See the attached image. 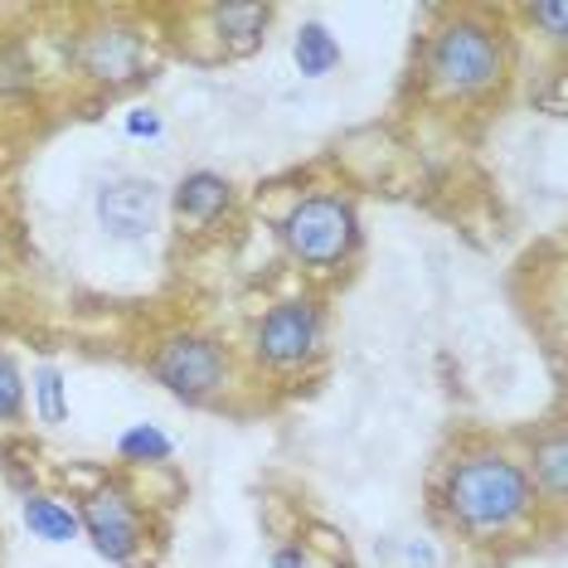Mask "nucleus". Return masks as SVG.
Listing matches in <instances>:
<instances>
[{
    "mask_svg": "<svg viewBox=\"0 0 568 568\" xmlns=\"http://www.w3.org/2000/svg\"><path fill=\"white\" fill-rule=\"evenodd\" d=\"M20 515H24V525H30V535L44 539V545H69V539H79V515L49 496H24Z\"/></svg>",
    "mask_w": 568,
    "mask_h": 568,
    "instance_id": "obj_10",
    "label": "nucleus"
},
{
    "mask_svg": "<svg viewBox=\"0 0 568 568\" xmlns=\"http://www.w3.org/2000/svg\"><path fill=\"white\" fill-rule=\"evenodd\" d=\"M24 413V379L16 369V359L0 351V423H16Z\"/></svg>",
    "mask_w": 568,
    "mask_h": 568,
    "instance_id": "obj_17",
    "label": "nucleus"
},
{
    "mask_svg": "<svg viewBox=\"0 0 568 568\" xmlns=\"http://www.w3.org/2000/svg\"><path fill=\"white\" fill-rule=\"evenodd\" d=\"M321 341V312L316 302H277L273 312L257 321V335H253V351L263 365L273 369H292L302 359H312Z\"/></svg>",
    "mask_w": 568,
    "mask_h": 568,
    "instance_id": "obj_6",
    "label": "nucleus"
},
{
    "mask_svg": "<svg viewBox=\"0 0 568 568\" xmlns=\"http://www.w3.org/2000/svg\"><path fill=\"white\" fill-rule=\"evenodd\" d=\"M292 59H296V73L302 79H326V73L341 63V44H335V34L326 24H302L292 40Z\"/></svg>",
    "mask_w": 568,
    "mask_h": 568,
    "instance_id": "obj_11",
    "label": "nucleus"
},
{
    "mask_svg": "<svg viewBox=\"0 0 568 568\" xmlns=\"http://www.w3.org/2000/svg\"><path fill=\"white\" fill-rule=\"evenodd\" d=\"M564 481H568V447H564V437L554 433L535 447V481L529 486H545L549 500H564Z\"/></svg>",
    "mask_w": 568,
    "mask_h": 568,
    "instance_id": "obj_13",
    "label": "nucleus"
},
{
    "mask_svg": "<svg viewBox=\"0 0 568 568\" xmlns=\"http://www.w3.org/2000/svg\"><path fill=\"white\" fill-rule=\"evenodd\" d=\"M273 568H312V554H306L302 545H282L273 554Z\"/></svg>",
    "mask_w": 568,
    "mask_h": 568,
    "instance_id": "obj_20",
    "label": "nucleus"
},
{
    "mask_svg": "<svg viewBox=\"0 0 568 568\" xmlns=\"http://www.w3.org/2000/svg\"><path fill=\"white\" fill-rule=\"evenodd\" d=\"M151 374H156V379L175 398H185V404H200V398H210L219 384H224L229 355H224V345L210 341V335L180 331V335H171V341L156 345V355H151Z\"/></svg>",
    "mask_w": 568,
    "mask_h": 568,
    "instance_id": "obj_4",
    "label": "nucleus"
},
{
    "mask_svg": "<svg viewBox=\"0 0 568 568\" xmlns=\"http://www.w3.org/2000/svg\"><path fill=\"white\" fill-rule=\"evenodd\" d=\"M229 200H234V190L214 171H190L175 185V214L190 219V224H214V219L229 210Z\"/></svg>",
    "mask_w": 568,
    "mask_h": 568,
    "instance_id": "obj_9",
    "label": "nucleus"
},
{
    "mask_svg": "<svg viewBox=\"0 0 568 568\" xmlns=\"http://www.w3.org/2000/svg\"><path fill=\"white\" fill-rule=\"evenodd\" d=\"M122 132L136 136V141H156V136H161V112L132 108V112H126V122H122Z\"/></svg>",
    "mask_w": 568,
    "mask_h": 568,
    "instance_id": "obj_18",
    "label": "nucleus"
},
{
    "mask_svg": "<svg viewBox=\"0 0 568 568\" xmlns=\"http://www.w3.org/2000/svg\"><path fill=\"white\" fill-rule=\"evenodd\" d=\"M161 185L146 175H122V180H108L98 190V224L108 229L112 239H146L151 229L161 224Z\"/></svg>",
    "mask_w": 568,
    "mask_h": 568,
    "instance_id": "obj_7",
    "label": "nucleus"
},
{
    "mask_svg": "<svg viewBox=\"0 0 568 568\" xmlns=\"http://www.w3.org/2000/svg\"><path fill=\"white\" fill-rule=\"evenodd\" d=\"M443 500L447 515L467 535H500L515 520H525L535 486H529V471L520 462L500 457V452H476V457H462L447 471Z\"/></svg>",
    "mask_w": 568,
    "mask_h": 568,
    "instance_id": "obj_1",
    "label": "nucleus"
},
{
    "mask_svg": "<svg viewBox=\"0 0 568 568\" xmlns=\"http://www.w3.org/2000/svg\"><path fill=\"white\" fill-rule=\"evenodd\" d=\"M79 529L93 539V549L108 564H132L136 549H141V510H136V500L118 486H102L83 500Z\"/></svg>",
    "mask_w": 568,
    "mask_h": 568,
    "instance_id": "obj_5",
    "label": "nucleus"
},
{
    "mask_svg": "<svg viewBox=\"0 0 568 568\" xmlns=\"http://www.w3.org/2000/svg\"><path fill=\"white\" fill-rule=\"evenodd\" d=\"M118 452L126 462H165L175 452V443L156 428V423H136V428H126L118 437Z\"/></svg>",
    "mask_w": 568,
    "mask_h": 568,
    "instance_id": "obj_14",
    "label": "nucleus"
},
{
    "mask_svg": "<svg viewBox=\"0 0 568 568\" xmlns=\"http://www.w3.org/2000/svg\"><path fill=\"white\" fill-rule=\"evenodd\" d=\"M267 20H273V10H267V6H219V10H214L219 34H224V40L234 44L239 54H243V49H253L257 40H263Z\"/></svg>",
    "mask_w": 568,
    "mask_h": 568,
    "instance_id": "obj_12",
    "label": "nucleus"
},
{
    "mask_svg": "<svg viewBox=\"0 0 568 568\" xmlns=\"http://www.w3.org/2000/svg\"><path fill=\"white\" fill-rule=\"evenodd\" d=\"M404 559H408L413 568H433V549L418 539V545H408V549H404Z\"/></svg>",
    "mask_w": 568,
    "mask_h": 568,
    "instance_id": "obj_21",
    "label": "nucleus"
},
{
    "mask_svg": "<svg viewBox=\"0 0 568 568\" xmlns=\"http://www.w3.org/2000/svg\"><path fill=\"white\" fill-rule=\"evenodd\" d=\"M146 63V34L132 24H98L79 44V69L98 83H132Z\"/></svg>",
    "mask_w": 568,
    "mask_h": 568,
    "instance_id": "obj_8",
    "label": "nucleus"
},
{
    "mask_svg": "<svg viewBox=\"0 0 568 568\" xmlns=\"http://www.w3.org/2000/svg\"><path fill=\"white\" fill-rule=\"evenodd\" d=\"M529 20L545 24L549 40H564V20H568V6L564 0H554V6H529Z\"/></svg>",
    "mask_w": 568,
    "mask_h": 568,
    "instance_id": "obj_19",
    "label": "nucleus"
},
{
    "mask_svg": "<svg viewBox=\"0 0 568 568\" xmlns=\"http://www.w3.org/2000/svg\"><path fill=\"white\" fill-rule=\"evenodd\" d=\"M34 404H40V418L49 428H59V423L69 418V384H63V374L54 365L34 369Z\"/></svg>",
    "mask_w": 568,
    "mask_h": 568,
    "instance_id": "obj_15",
    "label": "nucleus"
},
{
    "mask_svg": "<svg viewBox=\"0 0 568 568\" xmlns=\"http://www.w3.org/2000/svg\"><path fill=\"white\" fill-rule=\"evenodd\" d=\"M335 568H351V564H335Z\"/></svg>",
    "mask_w": 568,
    "mask_h": 568,
    "instance_id": "obj_22",
    "label": "nucleus"
},
{
    "mask_svg": "<svg viewBox=\"0 0 568 568\" xmlns=\"http://www.w3.org/2000/svg\"><path fill=\"white\" fill-rule=\"evenodd\" d=\"M500 69H506L500 40L476 20L447 24V30L433 40L428 73H433L437 88H447V93H481V88H490L500 79Z\"/></svg>",
    "mask_w": 568,
    "mask_h": 568,
    "instance_id": "obj_3",
    "label": "nucleus"
},
{
    "mask_svg": "<svg viewBox=\"0 0 568 568\" xmlns=\"http://www.w3.org/2000/svg\"><path fill=\"white\" fill-rule=\"evenodd\" d=\"M282 243L302 267H335L355 253L359 243V224L351 200L341 195H312V200H296L287 219H282Z\"/></svg>",
    "mask_w": 568,
    "mask_h": 568,
    "instance_id": "obj_2",
    "label": "nucleus"
},
{
    "mask_svg": "<svg viewBox=\"0 0 568 568\" xmlns=\"http://www.w3.org/2000/svg\"><path fill=\"white\" fill-rule=\"evenodd\" d=\"M34 88V63L24 44H0V93H30Z\"/></svg>",
    "mask_w": 568,
    "mask_h": 568,
    "instance_id": "obj_16",
    "label": "nucleus"
}]
</instances>
